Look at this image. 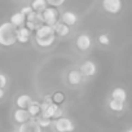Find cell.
<instances>
[{"instance_id": "9a60e30c", "label": "cell", "mask_w": 132, "mask_h": 132, "mask_svg": "<svg viewBox=\"0 0 132 132\" xmlns=\"http://www.w3.org/2000/svg\"><path fill=\"white\" fill-rule=\"evenodd\" d=\"M95 40H96V47L104 49V51H108L113 47V38L111 35L108 32V31H101L98 32L96 36H95Z\"/></svg>"}, {"instance_id": "5bb4252c", "label": "cell", "mask_w": 132, "mask_h": 132, "mask_svg": "<svg viewBox=\"0 0 132 132\" xmlns=\"http://www.w3.org/2000/svg\"><path fill=\"white\" fill-rule=\"evenodd\" d=\"M35 100L32 98V96L30 93L26 92H21L18 93L14 100H13V108H18V109H29L30 105L34 102Z\"/></svg>"}, {"instance_id": "7a4b0ae2", "label": "cell", "mask_w": 132, "mask_h": 132, "mask_svg": "<svg viewBox=\"0 0 132 132\" xmlns=\"http://www.w3.org/2000/svg\"><path fill=\"white\" fill-rule=\"evenodd\" d=\"M31 44L36 51L40 52H49L56 47L57 36L54 34L53 26H48L45 23H42L39 29L35 30V34L31 36Z\"/></svg>"}, {"instance_id": "603a6c76", "label": "cell", "mask_w": 132, "mask_h": 132, "mask_svg": "<svg viewBox=\"0 0 132 132\" xmlns=\"http://www.w3.org/2000/svg\"><path fill=\"white\" fill-rule=\"evenodd\" d=\"M14 2H18V3H21V2H26V0H14Z\"/></svg>"}, {"instance_id": "8fae6325", "label": "cell", "mask_w": 132, "mask_h": 132, "mask_svg": "<svg viewBox=\"0 0 132 132\" xmlns=\"http://www.w3.org/2000/svg\"><path fill=\"white\" fill-rule=\"evenodd\" d=\"M31 118L32 117H31V114L29 113L27 109H18V108H13L12 109L11 119H12L14 127L16 126H20V124H22V123H25L27 120H30Z\"/></svg>"}, {"instance_id": "44dd1931", "label": "cell", "mask_w": 132, "mask_h": 132, "mask_svg": "<svg viewBox=\"0 0 132 132\" xmlns=\"http://www.w3.org/2000/svg\"><path fill=\"white\" fill-rule=\"evenodd\" d=\"M5 96H7V89L0 87V101H3L5 98Z\"/></svg>"}, {"instance_id": "9c48e42d", "label": "cell", "mask_w": 132, "mask_h": 132, "mask_svg": "<svg viewBox=\"0 0 132 132\" xmlns=\"http://www.w3.org/2000/svg\"><path fill=\"white\" fill-rule=\"evenodd\" d=\"M101 11L111 17L119 16L123 11V0H101Z\"/></svg>"}, {"instance_id": "52a82bcc", "label": "cell", "mask_w": 132, "mask_h": 132, "mask_svg": "<svg viewBox=\"0 0 132 132\" xmlns=\"http://www.w3.org/2000/svg\"><path fill=\"white\" fill-rule=\"evenodd\" d=\"M128 108H129V105L126 101H120V100L113 98L110 96H106V98H105V109L111 115L120 117V115H123V114L127 113Z\"/></svg>"}, {"instance_id": "ba28073f", "label": "cell", "mask_w": 132, "mask_h": 132, "mask_svg": "<svg viewBox=\"0 0 132 132\" xmlns=\"http://www.w3.org/2000/svg\"><path fill=\"white\" fill-rule=\"evenodd\" d=\"M60 21L63 22L65 25H68L69 27L74 29V30H78L82 18H80V16L77 12H74L71 9H63V8H61L60 9Z\"/></svg>"}, {"instance_id": "2e32d148", "label": "cell", "mask_w": 132, "mask_h": 132, "mask_svg": "<svg viewBox=\"0 0 132 132\" xmlns=\"http://www.w3.org/2000/svg\"><path fill=\"white\" fill-rule=\"evenodd\" d=\"M108 96H110V97H113V98H117V100H120V101L128 102V101H127V100H128L127 91H126L123 87H120V86H117V87L111 88Z\"/></svg>"}, {"instance_id": "30bf717a", "label": "cell", "mask_w": 132, "mask_h": 132, "mask_svg": "<svg viewBox=\"0 0 132 132\" xmlns=\"http://www.w3.org/2000/svg\"><path fill=\"white\" fill-rule=\"evenodd\" d=\"M53 30H54V34H56V36H57L58 40H71V38L78 31V30H74V29L69 27L68 25H65L61 21H58L53 26Z\"/></svg>"}, {"instance_id": "d6986e66", "label": "cell", "mask_w": 132, "mask_h": 132, "mask_svg": "<svg viewBox=\"0 0 132 132\" xmlns=\"http://www.w3.org/2000/svg\"><path fill=\"white\" fill-rule=\"evenodd\" d=\"M47 3L49 7H53V8H57V9H61L65 3H66V0H47Z\"/></svg>"}, {"instance_id": "4fadbf2b", "label": "cell", "mask_w": 132, "mask_h": 132, "mask_svg": "<svg viewBox=\"0 0 132 132\" xmlns=\"http://www.w3.org/2000/svg\"><path fill=\"white\" fill-rule=\"evenodd\" d=\"M42 17H43V23H45L48 26H54L60 21V9L48 7L42 13Z\"/></svg>"}, {"instance_id": "cb8c5ba5", "label": "cell", "mask_w": 132, "mask_h": 132, "mask_svg": "<svg viewBox=\"0 0 132 132\" xmlns=\"http://www.w3.org/2000/svg\"><path fill=\"white\" fill-rule=\"evenodd\" d=\"M12 132H17V131H16V129H13V131H12Z\"/></svg>"}, {"instance_id": "8992f818", "label": "cell", "mask_w": 132, "mask_h": 132, "mask_svg": "<svg viewBox=\"0 0 132 132\" xmlns=\"http://www.w3.org/2000/svg\"><path fill=\"white\" fill-rule=\"evenodd\" d=\"M78 68L82 71L83 77L87 79L88 83H91L98 74V65L97 62L91 58V57H86V58H79V61H77Z\"/></svg>"}, {"instance_id": "6da1fadb", "label": "cell", "mask_w": 132, "mask_h": 132, "mask_svg": "<svg viewBox=\"0 0 132 132\" xmlns=\"http://www.w3.org/2000/svg\"><path fill=\"white\" fill-rule=\"evenodd\" d=\"M70 48L71 52L78 57V58H86L89 57L91 53L96 48V40L95 36L86 30H78L75 35L70 40Z\"/></svg>"}, {"instance_id": "277c9868", "label": "cell", "mask_w": 132, "mask_h": 132, "mask_svg": "<svg viewBox=\"0 0 132 132\" xmlns=\"http://www.w3.org/2000/svg\"><path fill=\"white\" fill-rule=\"evenodd\" d=\"M17 44V27L11 21L0 23V47L12 48Z\"/></svg>"}, {"instance_id": "7c38bea8", "label": "cell", "mask_w": 132, "mask_h": 132, "mask_svg": "<svg viewBox=\"0 0 132 132\" xmlns=\"http://www.w3.org/2000/svg\"><path fill=\"white\" fill-rule=\"evenodd\" d=\"M14 129L17 132H44L43 126L39 123L38 118H31L30 120H27L20 126H16Z\"/></svg>"}, {"instance_id": "3957f363", "label": "cell", "mask_w": 132, "mask_h": 132, "mask_svg": "<svg viewBox=\"0 0 132 132\" xmlns=\"http://www.w3.org/2000/svg\"><path fill=\"white\" fill-rule=\"evenodd\" d=\"M61 82L62 84L70 91H82L88 84L87 79L83 77L82 71L78 68V63L69 65L61 73Z\"/></svg>"}, {"instance_id": "ac0fdd59", "label": "cell", "mask_w": 132, "mask_h": 132, "mask_svg": "<svg viewBox=\"0 0 132 132\" xmlns=\"http://www.w3.org/2000/svg\"><path fill=\"white\" fill-rule=\"evenodd\" d=\"M17 29L18 27H22L25 23H26V16L20 11V12H16V13H13L12 16H11V20H9Z\"/></svg>"}, {"instance_id": "7402d4cb", "label": "cell", "mask_w": 132, "mask_h": 132, "mask_svg": "<svg viewBox=\"0 0 132 132\" xmlns=\"http://www.w3.org/2000/svg\"><path fill=\"white\" fill-rule=\"evenodd\" d=\"M123 132H132V127H129V128H127L126 131H123Z\"/></svg>"}, {"instance_id": "5b68a950", "label": "cell", "mask_w": 132, "mask_h": 132, "mask_svg": "<svg viewBox=\"0 0 132 132\" xmlns=\"http://www.w3.org/2000/svg\"><path fill=\"white\" fill-rule=\"evenodd\" d=\"M49 131L51 132H74L77 129V123L70 117H57L49 120Z\"/></svg>"}, {"instance_id": "e0dca14e", "label": "cell", "mask_w": 132, "mask_h": 132, "mask_svg": "<svg viewBox=\"0 0 132 132\" xmlns=\"http://www.w3.org/2000/svg\"><path fill=\"white\" fill-rule=\"evenodd\" d=\"M30 7H31L32 12L43 13L49 5L47 3V0H31V2H30Z\"/></svg>"}, {"instance_id": "ffe728a7", "label": "cell", "mask_w": 132, "mask_h": 132, "mask_svg": "<svg viewBox=\"0 0 132 132\" xmlns=\"http://www.w3.org/2000/svg\"><path fill=\"white\" fill-rule=\"evenodd\" d=\"M8 86H9V78L7 77V74L0 73V87L4 88V89H7Z\"/></svg>"}]
</instances>
